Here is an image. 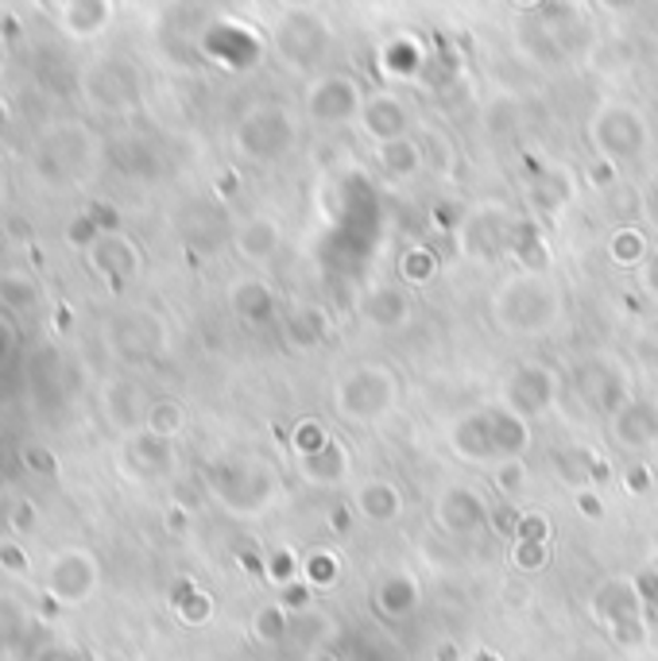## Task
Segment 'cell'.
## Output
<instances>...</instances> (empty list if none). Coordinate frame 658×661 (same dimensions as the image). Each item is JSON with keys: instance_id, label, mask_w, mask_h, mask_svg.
Segmentation results:
<instances>
[{"instance_id": "ab89813d", "label": "cell", "mask_w": 658, "mask_h": 661, "mask_svg": "<svg viewBox=\"0 0 658 661\" xmlns=\"http://www.w3.org/2000/svg\"><path fill=\"white\" fill-rule=\"evenodd\" d=\"M520 518H523V510L512 507V503H504V507H496L489 515V526L496 534H504V538H515V530H520Z\"/></svg>"}, {"instance_id": "4fadbf2b", "label": "cell", "mask_w": 658, "mask_h": 661, "mask_svg": "<svg viewBox=\"0 0 658 661\" xmlns=\"http://www.w3.org/2000/svg\"><path fill=\"white\" fill-rule=\"evenodd\" d=\"M360 128H364V136L376 147L395 144V140L411 136V105L391 90L372 93V97H364V109H360Z\"/></svg>"}, {"instance_id": "9c48e42d", "label": "cell", "mask_w": 658, "mask_h": 661, "mask_svg": "<svg viewBox=\"0 0 658 661\" xmlns=\"http://www.w3.org/2000/svg\"><path fill=\"white\" fill-rule=\"evenodd\" d=\"M574 391L593 411L608 414V419H616V414L636 399L631 395L628 372H624L613 357H585L582 364L574 368Z\"/></svg>"}, {"instance_id": "e575fe53", "label": "cell", "mask_w": 658, "mask_h": 661, "mask_svg": "<svg viewBox=\"0 0 658 661\" xmlns=\"http://www.w3.org/2000/svg\"><path fill=\"white\" fill-rule=\"evenodd\" d=\"M551 534H554V526H551V518H546L543 510H523L520 530H515L512 541H527V546H551Z\"/></svg>"}, {"instance_id": "4316f807", "label": "cell", "mask_w": 658, "mask_h": 661, "mask_svg": "<svg viewBox=\"0 0 658 661\" xmlns=\"http://www.w3.org/2000/svg\"><path fill=\"white\" fill-rule=\"evenodd\" d=\"M414 140H419L422 163H426L430 175L453 178V171H457V163H461V155H457V147H453V140L445 136L442 128H434V124H426V128H422Z\"/></svg>"}, {"instance_id": "30bf717a", "label": "cell", "mask_w": 658, "mask_h": 661, "mask_svg": "<svg viewBox=\"0 0 658 661\" xmlns=\"http://www.w3.org/2000/svg\"><path fill=\"white\" fill-rule=\"evenodd\" d=\"M360 109H364V97L349 74H322L310 82L307 121L318 128H345V124L360 121Z\"/></svg>"}, {"instance_id": "7dc6e473", "label": "cell", "mask_w": 658, "mask_h": 661, "mask_svg": "<svg viewBox=\"0 0 658 661\" xmlns=\"http://www.w3.org/2000/svg\"><path fill=\"white\" fill-rule=\"evenodd\" d=\"M644 206H647V214H651L655 225H658V175L644 186Z\"/></svg>"}, {"instance_id": "b9f144b4", "label": "cell", "mask_w": 658, "mask_h": 661, "mask_svg": "<svg viewBox=\"0 0 658 661\" xmlns=\"http://www.w3.org/2000/svg\"><path fill=\"white\" fill-rule=\"evenodd\" d=\"M651 468L647 464H628V472H624V484H628L631 495H647L651 492Z\"/></svg>"}, {"instance_id": "f35d334b", "label": "cell", "mask_w": 658, "mask_h": 661, "mask_svg": "<svg viewBox=\"0 0 658 661\" xmlns=\"http://www.w3.org/2000/svg\"><path fill=\"white\" fill-rule=\"evenodd\" d=\"M284 627H287V603H268V608L256 616V634H260L264 642L276 639Z\"/></svg>"}, {"instance_id": "ba28073f", "label": "cell", "mask_w": 658, "mask_h": 661, "mask_svg": "<svg viewBox=\"0 0 658 661\" xmlns=\"http://www.w3.org/2000/svg\"><path fill=\"white\" fill-rule=\"evenodd\" d=\"M558 395H562L558 372L538 364V360H527V364H520L504 380V403L500 406H507L515 419L535 422V419H543L546 411H554Z\"/></svg>"}, {"instance_id": "5b68a950", "label": "cell", "mask_w": 658, "mask_h": 661, "mask_svg": "<svg viewBox=\"0 0 658 661\" xmlns=\"http://www.w3.org/2000/svg\"><path fill=\"white\" fill-rule=\"evenodd\" d=\"M593 144V155L613 163H636L647 155L651 147V121L644 116V109L631 105V101H605L597 113L589 116V128H585Z\"/></svg>"}, {"instance_id": "7c38bea8", "label": "cell", "mask_w": 658, "mask_h": 661, "mask_svg": "<svg viewBox=\"0 0 658 661\" xmlns=\"http://www.w3.org/2000/svg\"><path fill=\"white\" fill-rule=\"evenodd\" d=\"M489 515H492V507L484 503V495L469 484L442 487L434 499V526L450 534V538L476 534L481 526H489Z\"/></svg>"}, {"instance_id": "44dd1931", "label": "cell", "mask_w": 658, "mask_h": 661, "mask_svg": "<svg viewBox=\"0 0 658 661\" xmlns=\"http://www.w3.org/2000/svg\"><path fill=\"white\" fill-rule=\"evenodd\" d=\"M527 202L538 217H558L562 209L574 202V183H569L566 167H546L538 175H531L527 183Z\"/></svg>"}, {"instance_id": "f1b7e54d", "label": "cell", "mask_w": 658, "mask_h": 661, "mask_svg": "<svg viewBox=\"0 0 658 661\" xmlns=\"http://www.w3.org/2000/svg\"><path fill=\"white\" fill-rule=\"evenodd\" d=\"M442 271V259L430 244H411V248L399 251V279L407 287H430Z\"/></svg>"}, {"instance_id": "d6986e66", "label": "cell", "mask_w": 658, "mask_h": 661, "mask_svg": "<svg viewBox=\"0 0 658 661\" xmlns=\"http://www.w3.org/2000/svg\"><path fill=\"white\" fill-rule=\"evenodd\" d=\"M403 492H399V484H391V479L376 476V479H364V484L357 487V495H352V507H357L360 518H368L372 526H388L395 523L399 515H403Z\"/></svg>"}, {"instance_id": "f546056e", "label": "cell", "mask_w": 658, "mask_h": 661, "mask_svg": "<svg viewBox=\"0 0 658 661\" xmlns=\"http://www.w3.org/2000/svg\"><path fill=\"white\" fill-rule=\"evenodd\" d=\"M186 406L178 403V399H155L152 406H147V419H144V430L152 437H160V441H171V437H178L186 430Z\"/></svg>"}, {"instance_id": "7a4b0ae2", "label": "cell", "mask_w": 658, "mask_h": 661, "mask_svg": "<svg viewBox=\"0 0 658 661\" xmlns=\"http://www.w3.org/2000/svg\"><path fill=\"white\" fill-rule=\"evenodd\" d=\"M450 448L473 464L520 461L531 448V422L515 419L507 406H476L453 419Z\"/></svg>"}, {"instance_id": "bcb514c9", "label": "cell", "mask_w": 658, "mask_h": 661, "mask_svg": "<svg viewBox=\"0 0 658 661\" xmlns=\"http://www.w3.org/2000/svg\"><path fill=\"white\" fill-rule=\"evenodd\" d=\"M329 526H333V534H349L352 510L349 507H333V510H329Z\"/></svg>"}, {"instance_id": "603a6c76", "label": "cell", "mask_w": 658, "mask_h": 661, "mask_svg": "<svg viewBox=\"0 0 658 661\" xmlns=\"http://www.w3.org/2000/svg\"><path fill=\"white\" fill-rule=\"evenodd\" d=\"M233 310L248 326H271L279 318V298L264 279H240L233 287Z\"/></svg>"}, {"instance_id": "3957f363", "label": "cell", "mask_w": 658, "mask_h": 661, "mask_svg": "<svg viewBox=\"0 0 658 661\" xmlns=\"http://www.w3.org/2000/svg\"><path fill=\"white\" fill-rule=\"evenodd\" d=\"M399 403V380L383 364H352L333 383V411L349 426H376Z\"/></svg>"}, {"instance_id": "7bdbcfd3", "label": "cell", "mask_w": 658, "mask_h": 661, "mask_svg": "<svg viewBox=\"0 0 658 661\" xmlns=\"http://www.w3.org/2000/svg\"><path fill=\"white\" fill-rule=\"evenodd\" d=\"M636 588H639V600L655 603V608H658V569H644V572H639Z\"/></svg>"}, {"instance_id": "1f68e13d", "label": "cell", "mask_w": 658, "mask_h": 661, "mask_svg": "<svg viewBox=\"0 0 658 661\" xmlns=\"http://www.w3.org/2000/svg\"><path fill=\"white\" fill-rule=\"evenodd\" d=\"M492 484H496V492L504 495V499H520L531 484L527 461H523V456L520 461H500L496 468H492Z\"/></svg>"}, {"instance_id": "f6af8a7d", "label": "cell", "mask_w": 658, "mask_h": 661, "mask_svg": "<svg viewBox=\"0 0 658 661\" xmlns=\"http://www.w3.org/2000/svg\"><path fill=\"white\" fill-rule=\"evenodd\" d=\"M644 287H647V295L658 302V248L651 251V259L644 264Z\"/></svg>"}, {"instance_id": "8fae6325", "label": "cell", "mask_w": 658, "mask_h": 661, "mask_svg": "<svg viewBox=\"0 0 658 661\" xmlns=\"http://www.w3.org/2000/svg\"><path fill=\"white\" fill-rule=\"evenodd\" d=\"M512 228H515V217H507L504 209L476 206L469 209V220L457 240L461 248H465V256H473L476 264H500V259H507V251H512Z\"/></svg>"}, {"instance_id": "484cf974", "label": "cell", "mask_w": 658, "mask_h": 661, "mask_svg": "<svg viewBox=\"0 0 658 661\" xmlns=\"http://www.w3.org/2000/svg\"><path fill=\"white\" fill-rule=\"evenodd\" d=\"M372 603L383 611L388 619H403L419 608V585H414L411 572H388V577L376 585Z\"/></svg>"}, {"instance_id": "d6a6232c", "label": "cell", "mask_w": 658, "mask_h": 661, "mask_svg": "<svg viewBox=\"0 0 658 661\" xmlns=\"http://www.w3.org/2000/svg\"><path fill=\"white\" fill-rule=\"evenodd\" d=\"M329 441H333V434H329L318 419H299V422H295V430H291V448L299 453V461H302V456L322 453Z\"/></svg>"}, {"instance_id": "52a82bcc", "label": "cell", "mask_w": 658, "mask_h": 661, "mask_svg": "<svg viewBox=\"0 0 658 661\" xmlns=\"http://www.w3.org/2000/svg\"><path fill=\"white\" fill-rule=\"evenodd\" d=\"M329 51V23L310 8H291L276 28V54L291 70H315Z\"/></svg>"}, {"instance_id": "ac0fdd59", "label": "cell", "mask_w": 658, "mask_h": 661, "mask_svg": "<svg viewBox=\"0 0 658 661\" xmlns=\"http://www.w3.org/2000/svg\"><path fill=\"white\" fill-rule=\"evenodd\" d=\"M329 329H333V321H329V313L318 302H299V306H291V310L284 313V337H287V344H291L295 352L322 349Z\"/></svg>"}, {"instance_id": "ee69618b", "label": "cell", "mask_w": 658, "mask_h": 661, "mask_svg": "<svg viewBox=\"0 0 658 661\" xmlns=\"http://www.w3.org/2000/svg\"><path fill=\"white\" fill-rule=\"evenodd\" d=\"M186 619H206L209 616V596L206 592H191V600L183 603Z\"/></svg>"}, {"instance_id": "9a60e30c", "label": "cell", "mask_w": 658, "mask_h": 661, "mask_svg": "<svg viewBox=\"0 0 658 661\" xmlns=\"http://www.w3.org/2000/svg\"><path fill=\"white\" fill-rule=\"evenodd\" d=\"M613 441L628 453H644L658 445V406L651 399H631L613 419Z\"/></svg>"}, {"instance_id": "4dcf8cb0", "label": "cell", "mask_w": 658, "mask_h": 661, "mask_svg": "<svg viewBox=\"0 0 658 661\" xmlns=\"http://www.w3.org/2000/svg\"><path fill=\"white\" fill-rule=\"evenodd\" d=\"M341 577V557L337 549H315V554L302 557V580L310 588H333Z\"/></svg>"}, {"instance_id": "2e32d148", "label": "cell", "mask_w": 658, "mask_h": 661, "mask_svg": "<svg viewBox=\"0 0 658 661\" xmlns=\"http://www.w3.org/2000/svg\"><path fill=\"white\" fill-rule=\"evenodd\" d=\"M233 244H237L240 259H248V264H268L284 248V225L268 214H253L248 220H240V228L233 233Z\"/></svg>"}, {"instance_id": "8992f818", "label": "cell", "mask_w": 658, "mask_h": 661, "mask_svg": "<svg viewBox=\"0 0 658 661\" xmlns=\"http://www.w3.org/2000/svg\"><path fill=\"white\" fill-rule=\"evenodd\" d=\"M299 124L284 105H253L237 124V152L253 163H279L295 147Z\"/></svg>"}, {"instance_id": "d4e9b609", "label": "cell", "mask_w": 658, "mask_h": 661, "mask_svg": "<svg viewBox=\"0 0 658 661\" xmlns=\"http://www.w3.org/2000/svg\"><path fill=\"white\" fill-rule=\"evenodd\" d=\"M349 464H352L349 448L333 437L322 453L302 456L299 472H302V479H307V484H315V487H337V484H345V476H349Z\"/></svg>"}, {"instance_id": "8d00e7d4", "label": "cell", "mask_w": 658, "mask_h": 661, "mask_svg": "<svg viewBox=\"0 0 658 661\" xmlns=\"http://www.w3.org/2000/svg\"><path fill=\"white\" fill-rule=\"evenodd\" d=\"M620 171H624L620 163L600 159V155H593L589 167H585V183H589L597 194H608V190H616V186H620Z\"/></svg>"}, {"instance_id": "cb8c5ba5", "label": "cell", "mask_w": 658, "mask_h": 661, "mask_svg": "<svg viewBox=\"0 0 658 661\" xmlns=\"http://www.w3.org/2000/svg\"><path fill=\"white\" fill-rule=\"evenodd\" d=\"M376 167H380V175L391 178V183H411V178H419L422 171H426L419 140L403 136V140H395V144L376 147Z\"/></svg>"}, {"instance_id": "60d3db41", "label": "cell", "mask_w": 658, "mask_h": 661, "mask_svg": "<svg viewBox=\"0 0 658 661\" xmlns=\"http://www.w3.org/2000/svg\"><path fill=\"white\" fill-rule=\"evenodd\" d=\"M574 507L582 510V518H593V523H600V518L608 515L605 499L597 495V487H582V492H574Z\"/></svg>"}, {"instance_id": "277c9868", "label": "cell", "mask_w": 658, "mask_h": 661, "mask_svg": "<svg viewBox=\"0 0 658 661\" xmlns=\"http://www.w3.org/2000/svg\"><path fill=\"white\" fill-rule=\"evenodd\" d=\"M209 492L217 495L225 510L237 518H256L268 510L279 495V476L260 456H237V461H217L209 476Z\"/></svg>"}, {"instance_id": "74e56055", "label": "cell", "mask_w": 658, "mask_h": 661, "mask_svg": "<svg viewBox=\"0 0 658 661\" xmlns=\"http://www.w3.org/2000/svg\"><path fill=\"white\" fill-rule=\"evenodd\" d=\"M551 561V546H527V541H512V565L520 572H538Z\"/></svg>"}, {"instance_id": "d590c367", "label": "cell", "mask_w": 658, "mask_h": 661, "mask_svg": "<svg viewBox=\"0 0 658 661\" xmlns=\"http://www.w3.org/2000/svg\"><path fill=\"white\" fill-rule=\"evenodd\" d=\"M465 220H469V206H461V202H438V206L430 209V225L442 236H461Z\"/></svg>"}, {"instance_id": "e0dca14e", "label": "cell", "mask_w": 658, "mask_h": 661, "mask_svg": "<svg viewBox=\"0 0 658 661\" xmlns=\"http://www.w3.org/2000/svg\"><path fill=\"white\" fill-rule=\"evenodd\" d=\"M589 608L597 611V616L605 619L608 627H620V623H631V619H639V608H644V600H639L636 577H608L605 585L593 592Z\"/></svg>"}, {"instance_id": "836d02e7", "label": "cell", "mask_w": 658, "mask_h": 661, "mask_svg": "<svg viewBox=\"0 0 658 661\" xmlns=\"http://www.w3.org/2000/svg\"><path fill=\"white\" fill-rule=\"evenodd\" d=\"M264 577H271L276 585H295V580H302V557L295 554V549H271L268 561H264Z\"/></svg>"}, {"instance_id": "c3c4849f", "label": "cell", "mask_w": 658, "mask_h": 661, "mask_svg": "<svg viewBox=\"0 0 658 661\" xmlns=\"http://www.w3.org/2000/svg\"><path fill=\"white\" fill-rule=\"evenodd\" d=\"M307 596H310V585H307V580H295V585L284 588V600H287V603H302Z\"/></svg>"}, {"instance_id": "83f0119b", "label": "cell", "mask_w": 658, "mask_h": 661, "mask_svg": "<svg viewBox=\"0 0 658 661\" xmlns=\"http://www.w3.org/2000/svg\"><path fill=\"white\" fill-rule=\"evenodd\" d=\"M651 251L655 248H651V240H647V233L636 225H624L608 236V256H613L616 267H639V271H644V264L651 259Z\"/></svg>"}, {"instance_id": "5bb4252c", "label": "cell", "mask_w": 658, "mask_h": 661, "mask_svg": "<svg viewBox=\"0 0 658 661\" xmlns=\"http://www.w3.org/2000/svg\"><path fill=\"white\" fill-rule=\"evenodd\" d=\"M357 313L364 326H372L376 333H399L411 321V295L395 282H376L360 295Z\"/></svg>"}, {"instance_id": "6da1fadb", "label": "cell", "mask_w": 658, "mask_h": 661, "mask_svg": "<svg viewBox=\"0 0 658 661\" xmlns=\"http://www.w3.org/2000/svg\"><path fill=\"white\" fill-rule=\"evenodd\" d=\"M492 321L507 337H551L566 321V295L543 271H512L492 290Z\"/></svg>"}, {"instance_id": "ffe728a7", "label": "cell", "mask_w": 658, "mask_h": 661, "mask_svg": "<svg viewBox=\"0 0 658 661\" xmlns=\"http://www.w3.org/2000/svg\"><path fill=\"white\" fill-rule=\"evenodd\" d=\"M422 62H426V51L414 35H395L376 51V70L388 82H411L422 70Z\"/></svg>"}, {"instance_id": "7402d4cb", "label": "cell", "mask_w": 658, "mask_h": 661, "mask_svg": "<svg viewBox=\"0 0 658 661\" xmlns=\"http://www.w3.org/2000/svg\"><path fill=\"white\" fill-rule=\"evenodd\" d=\"M507 259H512L520 271H543L551 267V244H546L543 228H538V220L531 217H515V228H512V251H507Z\"/></svg>"}]
</instances>
